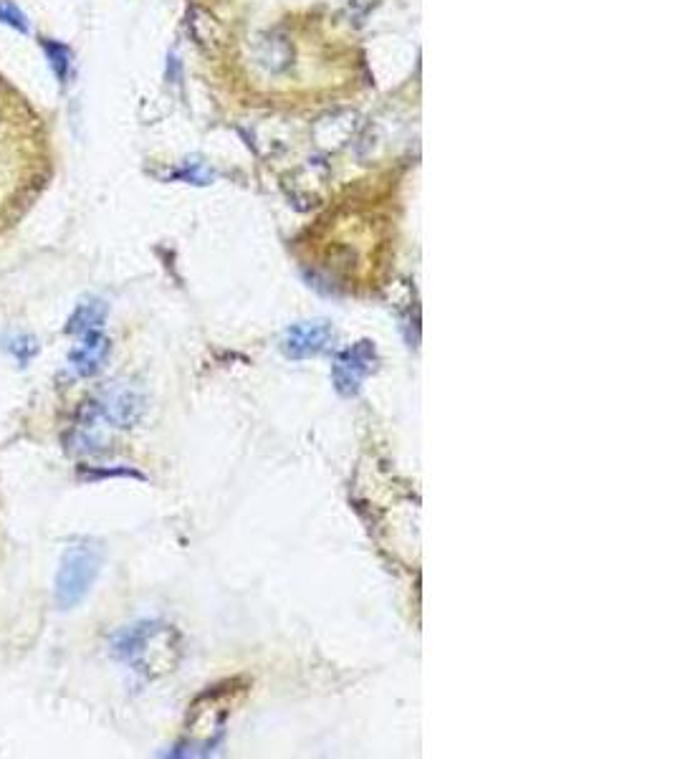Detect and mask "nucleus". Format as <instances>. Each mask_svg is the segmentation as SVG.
Masks as SVG:
<instances>
[{"mask_svg":"<svg viewBox=\"0 0 675 759\" xmlns=\"http://www.w3.org/2000/svg\"><path fill=\"white\" fill-rule=\"evenodd\" d=\"M102 570V550L94 542L71 544L61 557L54 582L56 608L71 610L89 595Z\"/></svg>","mask_w":675,"mask_h":759,"instance_id":"obj_1","label":"nucleus"},{"mask_svg":"<svg viewBox=\"0 0 675 759\" xmlns=\"http://www.w3.org/2000/svg\"><path fill=\"white\" fill-rule=\"evenodd\" d=\"M8 352H11V355L16 357L18 362H28L38 352V345H36V340H33V337H28V334H21V337H13V340H8Z\"/></svg>","mask_w":675,"mask_h":759,"instance_id":"obj_9","label":"nucleus"},{"mask_svg":"<svg viewBox=\"0 0 675 759\" xmlns=\"http://www.w3.org/2000/svg\"><path fill=\"white\" fill-rule=\"evenodd\" d=\"M162 638H165V628H162V625H134V628L119 633L117 641H114V653H117L119 658H124L127 663H132L137 671H150V658L155 656V653H160L155 651V646Z\"/></svg>","mask_w":675,"mask_h":759,"instance_id":"obj_4","label":"nucleus"},{"mask_svg":"<svg viewBox=\"0 0 675 759\" xmlns=\"http://www.w3.org/2000/svg\"><path fill=\"white\" fill-rule=\"evenodd\" d=\"M377 367V347L370 340H359L354 345L344 347L337 352L332 362V383L339 395L352 398L362 390L367 377L375 372Z\"/></svg>","mask_w":675,"mask_h":759,"instance_id":"obj_3","label":"nucleus"},{"mask_svg":"<svg viewBox=\"0 0 675 759\" xmlns=\"http://www.w3.org/2000/svg\"><path fill=\"white\" fill-rule=\"evenodd\" d=\"M41 49H43V54H46V59H49L54 74L59 76V81H66V76H69V66H71V51L66 49L64 44L51 41V38H43Z\"/></svg>","mask_w":675,"mask_h":759,"instance_id":"obj_8","label":"nucleus"},{"mask_svg":"<svg viewBox=\"0 0 675 759\" xmlns=\"http://www.w3.org/2000/svg\"><path fill=\"white\" fill-rule=\"evenodd\" d=\"M89 410L99 418V423L109 428H132L145 413V395L134 383L114 380L99 390L97 398L89 403Z\"/></svg>","mask_w":675,"mask_h":759,"instance_id":"obj_2","label":"nucleus"},{"mask_svg":"<svg viewBox=\"0 0 675 759\" xmlns=\"http://www.w3.org/2000/svg\"><path fill=\"white\" fill-rule=\"evenodd\" d=\"M104 319H107V307L102 302H84L76 307V312L69 319V332L81 334L89 332V329L104 327Z\"/></svg>","mask_w":675,"mask_h":759,"instance_id":"obj_7","label":"nucleus"},{"mask_svg":"<svg viewBox=\"0 0 675 759\" xmlns=\"http://www.w3.org/2000/svg\"><path fill=\"white\" fill-rule=\"evenodd\" d=\"M79 342L74 345V350L69 352V365L71 370L79 377H92L97 375L104 367L109 357V337L104 334V327L89 329V332L76 334Z\"/></svg>","mask_w":675,"mask_h":759,"instance_id":"obj_6","label":"nucleus"},{"mask_svg":"<svg viewBox=\"0 0 675 759\" xmlns=\"http://www.w3.org/2000/svg\"><path fill=\"white\" fill-rule=\"evenodd\" d=\"M0 23H3V26L16 28V31H21V33H28L26 16H23L21 8L13 6V3H0Z\"/></svg>","mask_w":675,"mask_h":759,"instance_id":"obj_10","label":"nucleus"},{"mask_svg":"<svg viewBox=\"0 0 675 759\" xmlns=\"http://www.w3.org/2000/svg\"><path fill=\"white\" fill-rule=\"evenodd\" d=\"M334 340V329L327 322H299L291 324L284 334V355L289 360H309L322 355Z\"/></svg>","mask_w":675,"mask_h":759,"instance_id":"obj_5","label":"nucleus"}]
</instances>
